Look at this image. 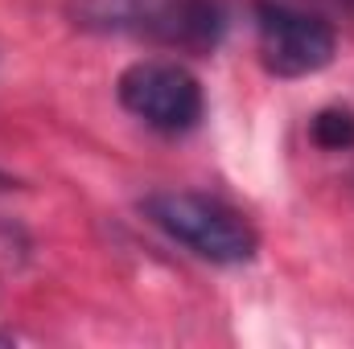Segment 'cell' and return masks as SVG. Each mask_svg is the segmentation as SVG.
I'll use <instances>...</instances> for the list:
<instances>
[{"label": "cell", "mask_w": 354, "mask_h": 349, "mask_svg": "<svg viewBox=\"0 0 354 349\" xmlns=\"http://www.w3.org/2000/svg\"><path fill=\"white\" fill-rule=\"evenodd\" d=\"M79 17L91 29L136 33L185 54L218 50L227 33V12L218 0H83Z\"/></svg>", "instance_id": "obj_1"}, {"label": "cell", "mask_w": 354, "mask_h": 349, "mask_svg": "<svg viewBox=\"0 0 354 349\" xmlns=\"http://www.w3.org/2000/svg\"><path fill=\"white\" fill-rule=\"evenodd\" d=\"M145 214L174 243L189 247L198 259L235 267V263H252L260 251V235L252 230V222L206 193H185V189L153 193L145 197Z\"/></svg>", "instance_id": "obj_2"}, {"label": "cell", "mask_w": 354, "mask_h": 349, "mask_svg": "<svg viewBox=\"0 0 354 349\" xmlns=\"http://www.w3.org/2000/svg\"><path fill=\"white\" fill-rule=\"evenodd\" d=\"M115 94H120L124 111H132L140 123H149L153 132H165V136H181V132L198 128V119H202V87L177 62H161V58L132 62L120 74Z\"/></svg>", "instance_id": "obj_3"}, {"label": "cell", "mask_w": 354, "mask_h": 349, "mask_svg": "<svg viewBox=\"0 0 354 349\" xmlns=\"http://www.w3.org/2000/svg\"><path fill=\"white\" fill-rule=\"evenodd\" d=\"M338 54V37L322 17L260 4V58L276 79H309L326 70Z\"/></svg>", "instance_id": "obj_4"}, {"label": "cell", "mask_w": 354, "mask_h": 349, "mask_svg": "<svg viewBox=\"0 0 354 349\" xmlns=\"http://www.w3.org/2000/svg\"><path fill=\"white\" fill-rule=\"evenodd\" d=\"M313 144L317 148H330V152H342L354 144V115L342 111V107H326L313 115Z\"/></svg>", "instance_id": "obj_5"}]
</instances>
